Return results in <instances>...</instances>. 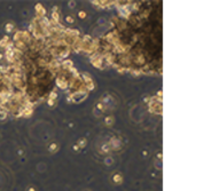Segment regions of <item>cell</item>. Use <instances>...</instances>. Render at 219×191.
Listing matches in <instances>:
<instances>
[{"label":"cell","instance_id":"cell-1","mask_svg":"<svg viewBox=\"0 0 219 191\" xmlns=\"http://www.w3.org/2000/svg\"><path fill=\"white\" fill-rule=\"evenodd\" d=\"M28 191H37V190H36L35 187H30V188L28 189Z\"/></svg>","mask_w":219,"mask_h":191}]
</instances>
